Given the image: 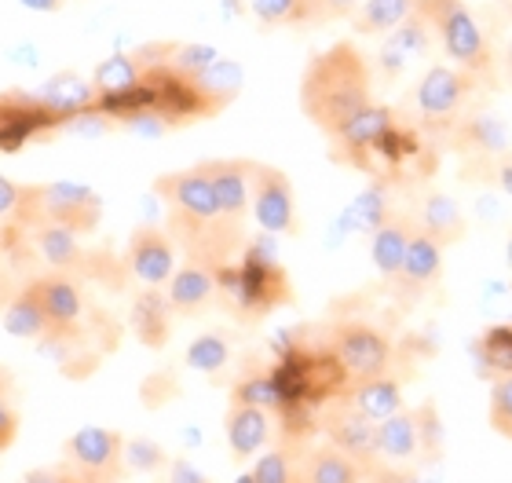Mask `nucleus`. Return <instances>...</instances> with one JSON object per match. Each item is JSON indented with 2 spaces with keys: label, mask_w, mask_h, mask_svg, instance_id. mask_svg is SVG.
Segmentation results:
<instances>
[{
  "label": "nucleus",
  "mask_w": 512,
  "mask_h": 483,
  "mask_svg": "<svg viewBox=\"0 0 512 483\" xmlns=\"http://www.w3.org/2000/svg\"><path fill=\"white\" fill-rule=\"evenodd\" d=\"M165 209H169V238L183 249V257L202 268H227L246 249V224L227 220L213 194V183L202 165L165 172L154 180Z\"/></svg>",
  "instance_id": "1"
},
{
  "label": "nucleus",
  "mask_w": 512,
  "mask_h": 483,
  "mask_svg": "<svg viewBox=\"0 0 512 483\" xmlns=\"http://www.w3.org/2000/svg\"><path fill=\"white\" fill-rule=\"evenodd\" d=\"M370 103H374V66L352 41L330 44L304 66L300 110L330 140Z\"/></svg>",
  "instance_id": "2"
},
{
  "label": "nucleus",
  "mask_w": 512,
  "mask_h": 483,
  "mask_svg": "<svg viewBox=\"0 0 512 483\" xmlns=\"http://www.w3.org/2000/svg\"><path fill=\"white\" fill-rule=\"evenodd\" d=\"M216 282H220V293L231 301V308L242 319H260L271 308L289 301L286 271L278 268L275 253L264 242H253V246L242 249L238 264L231 260L227 268L216 271Z\"/></svg>",
  "instance_id": "3"
},
{
  "label": "nucleus",
  "mask_w": 512,
  "mask_h": 483,
  "mask_svg": "<svg viewBox=\"0 0 512 483\" xmlns=\"http://www.w3.org/2000/svg\"><path fill=\"white\" fill-rule=\"evenodd\" d=\"M476 92H480V81L465 74L461 66L432 63L414 85V96H410L417 129L428 132V136H447L450 140V132L458 129L465 114H469Z\"/></svg>",
  "instance_id": "4"
},
{
  "label": "nucleus",
  "mask_w": 512,
  "mask_h": 483,
  "mask_svg": "<svg viewBox=\"0 0 512 483\" xmlns=\"http://www.w3.org/2000/svg\"><path fill=\"white\" fill-rule=\"evenodd\" d=\"M103 220V198L85 183L55 180V183H22L19 231L41 224L70 227L77 235H92Z\"/></svg>",
  "instance_id": "5"
},
{
  "label": "nucleus",
  "mask_w": 512,
  "mask_h": 483,
  "mask_svg": "<svg viewBox=\"0 0 512 483\" xmlns=\"http://www.w3.org/2000/svg\"><path fill=\"white\" fill-rule=\"evenodd\" d=\"M425 19L436 30V41L443 44V52L454 66H461L465 74H472L480 85H487L494 77V52L491 37L480 26V19L469 11L465 0H421Z\"/></svg>",
  "instance_id": "6"
},
{
  "label": "nucleus",
  "mask_w": 512,
  "mask_h": 483,
  "mask_svg": "<svg viewBox=\"0 0 512 483\" xmlns=\"http://www.w3.org/2000/svg\"><path fill=\"white\" fill-rule=\"evenodd\" d=\"M330 355L337 359L344 377L355 385L366 377L388 374V366L395 363V344L370 322L348 319L330 330Z\"/></svg>",
  "instance_id": "7"
},
{
  "label": "nucleus",
  "mask_w": 512,
  "mask_h": 483,
  "mask_svg": "<svg viewBox=\"0 0 512 483\" xmlns=\"http://www.w3.org/2000/svg\"><path fill=\"white\" fill-rule=\"evenodd\" d=\"M63 462L85 483H118L125 469V436L103 425L77 429L63 447Z\"/></svg>",
  "instance_id": "8"
},
{
  "label": "nucleus",
  "mask_w": 512,
  "mask_h": 483,
  "mask_svg": "<svg viewBox=\"0 0 512 483\" xmlns=\"http://www.w3.org/2000/svg\"><path fill=\"white\" fill-rule=\"evenodd\" d=\"M395 125H399V118H395L384 103H370V107H363L330 140L333 143V151H330L333 161L352 165V169H363V172H377L381 143L388 140V132H392Z\"/></svg>",
  "instance_id": "9"
},
{
  "label": "nucleus",
  "mask_w": 512,
  "mask_h": 483,
  "mask_svg": "<svg viewBox=\"0 0 512 483\" xmlns=\"http://www.w3.org/2000/svg\"><path fill=\"white\" fill-rule=\"evenodd\" d=\"M439 447V421L432 407L421 410H399L392 418L377 425V454L388 465L414 462L421 451H436Z\"/></svg>",
  "instance_id": "10"
},
{
  "label": "nucleus",
  "mask_w": 512,
  "mask_h": 483,
  "mask_svg": "<svg viewBox=\"0 0 512 483\" xmlns=\"http://www.w3.org/2000/svg\"><path fill=\"white\" fill-rule=\"evenodd\" d=\"M55 129H63V118L44 107L41 96L0 92V154L22 151L30 140H41Z\"/></svg>",
  "instance_id": "11"
},
{
  "label": "nucleus",
  "mask_w": 512,
  "mask_h": 483,
  "mask_svg": "<svg viewBox=\"0 0 512 483\" xmlns=\"http://www.w3.org/2000/svg\"><path fill=\"white\" fill-rule=\"evenodd\" d=\"M249 213L264 235H297V198L286 172L275 165H256Z\"/></svg>",
  "instance_id": "12"
},
{
  "label": "nucleus",
  "mask_w": 512,
  "mask_h": 483,
  "mask_svg": "<svg viewBox=\"0 0 512 483\" xmlns=\"http://www.w3.org/2000/svg\"><path fill=\"white\" fill-rule=\"evenodd\" d=\"M322 429H326V440H330L333 447H341L344 454H352L366 473H377V462H381V454H377V425L370 418H363V414L344 399V392H337V399L326 407Z\"/></svg>",
  "instance_id": "13"
},
{
  "label": "nucleus",
  "mask_w": 512,
  "mask_h": 483,
  "mask_svg": "<svg viewBox=\"0 0 512 483\" xmlns=\"http://www.w3.org/2000/svg\"><path fill=\"white\" fill-rule=\"evenodd\" d=\"M432 44H436V30H432V22L425 19V11L417 8L414 15L406 22H399L392 33H384L381 48H377V63H370V66H374L381 77L395 81L406 66L428 59V55H432Z\"/></svg>",
  "instance_id": "14"
},
{
  "label": "nucleus",
  "mask_w": 512,
  "mask_h": 483,
  "mask_svg": "<svg viewBox=\"0 0 512 483\" xmlns=\"http://www.w3.org/2000/svg\"><path fill=\"white\" fill-rule=\"evenodd\" d=\"M125 268H128V275H132L139 286H147V290L165 286V282L172 279V271H176V246H172L169 231L136 227L125 249Z\"/></svg>",
  "instance_id": "15"
},
{
  "label": "nucleus",
  "mask_w": 512,
  "mask_h": 483,
  "mask_svg": "<svg viewBox=\"0 0 512 483\" xmlns=\"http://www.w3.org/2000/svg\"><path fill=\"white\" fill-rule=\"evenodd\" d=\"M450 143L469 158V169H483V165L498 161L502 154H512L509 129L502 125V118H494L487 110H469L465 121L450 132Z\"/></svg>",
  "instance_id": "16"
},
{
  "label": "nucleus",
  "mask_w": 512,
  "mask_h": 483,
  "mask_svg": "<svg viewBox=\"0 0 512 483\" xmlns=\"http://www.w3.org/2000/svg\"><path fill=\"white\" fill-rule=\"evenodd\" d=\"M205 176L213 183V194L220 202V213L227 220H238L246 224L249 205H253V169L256 161L242 158H220V161H202Z\"/></svg>",
  "instance_id": "17"
},
{
  "label": "nucleus",
  "mask_w": 512,
  "mask_h": 483,
  "mask_svg": "<svg viewBox=\"0 0 512 483\" xmlns=\"http://www.w3.org/2000/svg\"><path fill=\"white\" fill-rule=\"evenodd\" d=\"M26 290L37 297V304L52 319V326H77L85 319V293L74 282V275H66V271L37 275V279L26 282Z\"/></svg>",
  "instance_id": "18"
},
{
  "label": "nucleus",
  "mask_w": 512,
  "mask_h": 483,
  "mask_svg": "<svg viewBox=\"0 0 512 483\" xmlns=\"http://www.w3.org/2000/svg\"><path fill=\"white\" fill-rule=\"evenodd\" d=\"M439 271H443V246L417 227L414 238H410V246H406L403 268H399V275L392 279L395 290L403 293V297H421L428 286H436Z\"/></svg>",
  "instance_id": "19"
},
{
  "label": "nucleus",
  "mask_w": 512,
  "mask_h": 483,
  "mask_svg": "<svg viewBox=\"0 0 512 483\" xmlns=\"http://www.w3.org/2000/svg\"><path fill=\"white\" fill-rule=\"evenodd\" d=\"M165 297H169L172 312L176 315H198L205 312L209 304L220 297V282H216L213 268H202V264H183V268L172 271V279L165 282Z\"/></svg>",
  "instance_id": "20"
},
{
  "label": "nucleus",
  "mask_w": 512,
  "mask_h": 483,
  "mask_svg": "<svg viewBox=\"0 0 512 483\" xmlns=\"http://www.w3.org/2000/svg\"><path fill=\"white\" fill-rule=\"evenodd\" d=\"M224 432H227V447L235 454L238 462L256 458L264 451L267 440H271V410L264 407H249V403H231L224 418Z\"/></svg>",
  "instance_id": "21"
},
{
  "label": "nucleus",
  "mask_w": 512,
  "mask_h": 483,
  "mask_svg": "<svg viewBox=\"0 0 512 483\" xmlns=\"http://www.w3.org/2000/svg\"><path fill=\"white\" fill-rule=\"evenodd\" d=\"M417 231V216L410 213H392L377 227L374 235H370V260H374V268L381 279L392 282L403 268V257H406V246H410V238Z\"/></svg>",
  "instance_id": "22"
},
{
  "label": "nucleus",
  "mask_w": 512,
  "mask_h": 483,
  "mask_svg": "<svg viewBox=\"0 0 512 483\" xmlns=\"http://www.w3.org/2000/svg\"><path fill=\"white\" fill-rule=\"evenodd\" d=\"M22 235H30L37 257H41L52 271H66V275H74L77 268H85L88 264V253L81 249V235L70 231V227L41 224V227L22 231Z\"/></svg>",
  "instance_id": "23"
},
{
  "label": "nucleus",
  "mask_w": 512,
  "mask_h": 483,
  "mask_svg": "<svg viewBox=\"0 0 512 483\" xmlns=\"http://www.w3.org/2000/svg\"><path fill=\"white\" fill-rule=\"evenodd\" d=\"M344 399L352 403L363 418H370L374 425H381L384 418H392L403 410V385L392 374H377L366 381H355L352 388H344Z\"/></svg>",
  "instance_id": "24"
},
{
  "label": "nucleus",
  "mask_w": 512,
  "mask_h": 483,
  "mask_svg": "<svg viewBox=\"0 0 512 483\" xmlns=\"http://www.w3.org/2000/svg\"><path fill=\"white\" fill-rule=\"evenodd\" d=\"M417 227H421L428 238H436L443 249L461 242L465 231H469L465 213L458 209V202L443 191H428L425 198H421V205H417Z\"/></svg>",
  "instance_id": "25"
},
{
  "label": "nucleus",
  "mask_w": 512,
  "mask_h": 483,
  "mask_svg": "<svg viewBox=\"0 0 512 483\" xmlns=\"http://www.w3.org/2000/svg\"><path fill=\"white\" fill-rule=\"evenodd\" d=\"M172 315H176V312H172L169 297L143 286V293L132 301V319H128V322H132V333H136L147 348H165V341H169Z\"/></svg>",
  "instance_id": "26"
},
{
  "label": "nucleus",
  "mask_w": 512,
  "mask_h": 483,
  "mask_svg": "<svg viewBox=\"0 0 512 483\" xmlns=\"http://www.w3.org/2000/svg\"><path fill=\"white\" fill-rule=\"evenodd\" d=\"M366 469L333 443L304 451V483H363Z\"/></svg>",
  "instance_id": "27"
},
{
  "label": "nucleus",
  "mask_w": 512,
  "mask_h": 483,
  "mask_svg": "<svg viewBox=\"0 0 512 483\" xmlns=\"http://www.w3.org/2000/svg\"><path fill=\"white\" fill-rule=\"evenodd\" d=\"M392 213L395 209H392V198H388V183L374 180L366 191H359L348 202V209L341 213V227L344 231H355V235H374Z\"/></svg>",
  "instance_id": "28"
},
{
  "label": "nucleus",
  "mask_w": 512,
  "mask_h": 483,
  "mask_svg": "<svg viewBox=\"0 0 512 483\" xmlns=\"http://www.w3.org/2000/svg\"><path fill=\"white\" fill-rule=\"evenodd\" d=\"M0 326H4L11 337H19V341H41V337H48V330H52V319L44 315L37 297L22 286L8 301V308L0 312Z\"/></svg>",
  "instance_id": "29"
},
{
  "label": "nucleus",
  "mask_w": 512,
  "mask_h": 483,
  "mask_svg": "<svg viewBox=\"0 0 512 483\" xmlns=\"http://www.w3.org/2000/svg\"><path fill=\"white\" fill-rule=\"evenodd\" d=\"M421 8V0H363L359 11L352 15L355 33L363 37H384L392 33L399 22H406L414 11Z\"/></svg>",
  "instance_id": "30"
},
{
  "label": "nucleus",
  "mask_w": 512,
  "mask_h": 483,
  "mask_svg": "<svg viewBox=\"0 0 512 483\" xmlns=\"http://www.w3.org/2000/svg\"><path fill=\"white\" fill-rule=\"evenodd\" d=\"M472 352H476V366L491 381L502 374H512V319L494 322L491 330H483Z\"/></svg>",
  "instance_id": "31"
},
{
  "label": "nucleus",
  "mask_w": 512,
  "mask_h": 483,
  "mask_svg": "<svg viewBox=\"0 0 512 483\" xmlns=\"http://www.w3.org/2000/svg\"><path fill=\"white\" fill-rule=\"evenodd\" d=\"M194 85H198V92L209 99V107L220 114V110H224L227 103H235L238 92H242V66H238L235 59L220 55L202 77H194Z\"/></svg>",
  "instance_id": "32"
},
{
  "label": "nucleus",
  "mask_w": 512,
  "mask_h": 483,
  "mask_svg": "<svg viewBox=\"0 0 512 483\" xmlns=\"http://www.w3.org/2000/svg\"><path fill=\"white\" fill-rule=\"evenodd\" d=\"M253 483H304V451L293 447V443H282L275 451H264L256 458Z\"/></svg>",
  "instance_id": "33"
},
{
  "label": "nucleus",
  "mask_w": 512,
  "mask_h": 483,
  "mask_svg": "<svg viewBox=\"0 0 512 483\" xmlns=\"http://www.w3.org/2000/svg\"><path fill=\"white\" fill-rule=\"evenodd\" d=\"M139 77H143L139 55H110L96 66L92 88H96V96H114V92H128L132 85H139Z\"/></svg>",
  "instance_id": "34"
},
{
  "label": "nucleus",
  "mask_w": 512,
  "mask_h": 483,
  "mask_svg": "<svg viewBox=\"0 0 512 483\" xmlns=\"http://www.w3.org/2000/svg\"><path fill=\"white\" fill-rule=\"evenodd\" d=\"M227 363H231V341L224 333H198L187 344V366L198 374H220Z\"/></svg>",
  "instance_id": "35"
},
{
  "label": "nucleus",
  "mask_w": 512,
  "mask_h": 483,
  "mask_svg": "<svg viewBox=\"0 0 512 483\" xmlns=\"http://www.w3.org/2000/svg\"><path fill=\"white\" fill-rule=\"evenodd\" d=\"M249 11L260 26H308L311 0H249Z\"/></svg>",
  "instance_id": "36"
},
{
  "label": "nucleus",
  "mask_w": 512,
  "mask_h": 483,
  "mask_svg": "<svg viewBox=\"0 0 512 483\" xmlns=\"http://www.w3.org/2000/svg\"><path fill=\"white\" fill-rule=\"evenodd\" d=\"M216 59H220V52L209 48V44H165V59H161V63H169L180 77L194 81V77H202Z\"/></svg>",
  "instance_id": "37"
},
{
  "label": "nucleus",
  "mask_w": 512,
  "mask_h": 483,
  "mask_svg": "<svg viewBox=\"0 0 512 483\" xmlns=\"http://www.w3.org/2000/svg\"><path fill=\"white\" fill-rule=\"evenodd\" d=\"M231 403L282 410V388H278L275 374H246L235 388H231Z\"/></svg>",
  "instance_id": "38"
},
{
  "label": "nucleus",
  "mask_w": 512,
  "mask_h": 483,
  "mask_svg": "<svg viewBox=\"0 0 512 483\" xmlns=\"http://www.w3.org/2000/svg\"><path fill=\"white\" fill-rule=\"evenodd\" d=\"M161 465H169L165 451L154 440H125V469L128 473H158Z\"/></svg>",
  "instance_id": "39"
},
{
  "label": "nucleus",
  "mask_w": 512,
  "mask_h": 483,
  "mask_svg": "<svg viewBox=\"0 0 512 483\" xmlns=\"http://www.w3.org/2000/svg\"><path fill=\"white\" fill-rule=\"evenodd\" d=\"M491 425L498 436L512 440V374L494 377L491 385Z\"/></svg>",
  "instance_id": "40"
},
{
  "label": "nucleus",
  "mask_w": 512,
  "mask_h": 483,
  "mask_svg": "<svg viewBox=\"0 0 512 483\" xmlns=\"http://www.w3.org/2000/svg\"><path fill=\"white\" fill-rule=\"evenodd\" d=\"M19 202H22V183L0 176V231L4 235L19 231Z\"/></svg>",
  "instance_id": "41"
},
{
  "label": "nucleus",
  "mask_w": 512,
  "mask_h": 483,
  "mask_svg": "<svg viewBox=\"0 0 512 483\" xmlns=\"http://www.w3.org/2000/svg\"><path fill=\"white\" fill-rule=\"evenodd\" d=\"M359 4H363V0H311L308 26H322V22L352 19L355 11H359Z\"/></svg>",
  "instance_id": "42"
},
{
  "label": "nucleus",
  "mask_w": 512,
  "mask_h": 483,
  "mask_svg": "<svg viewBox=\"0 0 512 483\" xmlns=\"http://www.w3.org/2000/svg\"><path fill=\"white\" fill-rule=\"evenodd\" d=\"M19 436V410L8 396V374H0V454L8 451Z\"/></svg>",
  "instance_id": "43"
},
{
  "label": "nucleus",
  "mask_w": 512,
  "mask_h": 483,
  "mask_svg": "<svg viewBox=\"0 0 512 483\" xmlns=\"http://www.w3.org/2000/svg\"><path fill=\"white\" fill-rule=\"evenodd\" d=\"M11 235H15V231H11ZM11 235H4V231H0V312H4L11 297H15V293L22 290L19 282H15V275H11V264H8Z\"/></svg>",
  "instance_id": "44"
},
{
  "label": "nucleus",
  "mask_w": 512,
  "mask_h": 483,
  "mask_svg": "<svg viewBox=\"0 0 512 483\" xmlns=\"http://www.w3.org/2000/svg\"><path fill=\"white\" fill-rule=\"evenodd\" d=\"M469 172H483V176H491L494 187L512 198V154H502V158L491 161V165H483V169H469Z\"/></svg>",
  "instance_id": "45"
},
{
  "label": "nucleus",
  "mask_w": 512,
  "mask_h": 483,
  "mask_svg": "<svg viewBox=\"0 0 512 483\" xmlns=\"http://www.w3.org/2000/svg\"><path fill=\"white\" fill-rule=\"evenodd\" d=\"M26 483H85L81 476L70 469V465H44V469H33L30 476H26Z\"/></svg>",
  "instance_id": "46"
},
{
  "label": "nucleus",
  "mask_w": 512,
  "mask_h": 483,
  "mask_svg": "<svg viewBox=\"0 0 512 483\" xmlns=\"http://www.w3.org/2000/svg\"><path fill=\"white\" fill-rule=\"evenodd\" d=\"M165 469H169V483H209V480H205L202 469H194V465H191V462H183V458L169 462Z\"/></svg>",
  "instance_id": "47"
},
{
  "label": "nucleus",
  "mask_w": 512,
  "mask_h": 483,
  "mask_svg": "<svg viewBox=\"0 0 512 483\" xmlns=\"http://www.w3.org/2000/svg\"><path fill=\"white\" fill-rule=\"evenodd\" d=\"M22 8H30V11H63L66 0H22Z\"/></svg>",
  "instance_id": "48"
},
{
  "label": "nucleus",
  "mask_w": 512,
  "mask_h": 483,
  "mask_svg": "<svg viewBox=\"0 0 512 483\" xmlns=\"http://www.w3.org/2000/svg\"><path fill=\"white\" fill-rule=\"evenodd\" d=\"M505 66H509V77H512V41H509V52H505Z\"/></svg>",
  "instance_id": "49"
},
{
  "label": "nucleus",
  "mask_w": 512,
  "mask_h": 483,
  "mask_svg": "<svg viewBox=\"0 0 512 483\" xmlns=\"http://www.w3.org/2000/svg\"><path fill=\"white\" fill-rule=\"evenodd\" d=\"M505 260H509V268H512V238H509V246H505Z\"/></svg>",
  "instance_id": "50"
}]
</instances>
